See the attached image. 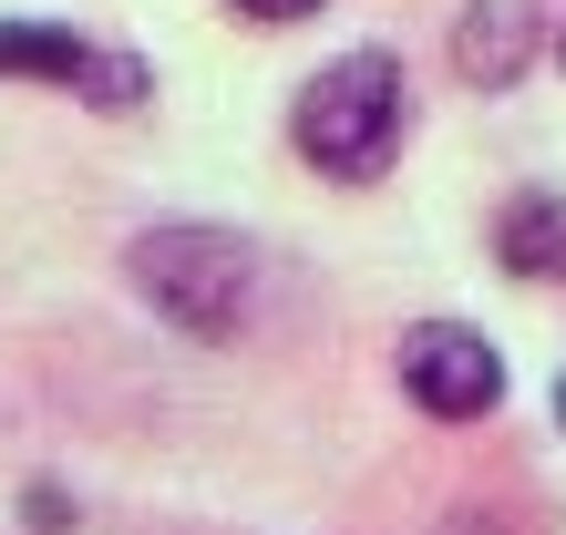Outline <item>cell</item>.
Wrapping results in <instances>:
<instances>
[{"instance_id": "8992f818", "label": "cell", "mask_w": 566, "mask_h": 535, "mask_svg": "<svg viewBox=\"0 0 566 535\" xmlns=\"http://www.w3.org/2000/svg\"><path fill=\"white\" fill-rule=\"evenodd\" d=\"M93 62V42L73 21H0V73H21V83H62L73 93V73Z\"/></svg>"}, {"instance_id": "277c9868", "label": "cell", "mask_w": 566, "mask_h": 535, "mask_svg": "<svg viewBox=\"0 0 566 535\" xmlns=\"http://www.w3.org/2000/svg\"><path fill=\"white\" fill-rule=\"evenodd\" d=\"M536 42H546L536 0H463V21H453V73L474 83V93H515L525 62H536Z\"/></svg>"}, {"instance_id": "5b68a950", "label": "cell", "mask_w": 566, "mask_h": 535, "mask_svg": "<svg viewBox=\"0 0 566 535\" xmlns=\"http://www.w3.org/2000/svg\"><path fill=\"white\" fill-rule=\"evenodd\" d=\"M494 258L515 279H566V196H515L494 217Z\"/></svg>"}, {"instance_id": "ba28073f", "label": "cell", "mask_w": 566, "mask_h": 535, "mask_svg": "<svg viewBox=\"0 0 566 535\" xmlns=\"http://www.w3.org/2000/svg\"><path fill=\"white\" fill-rule=\"evenodd\" d=\"M238 11H248V21H310L319 0H238Z\"/></svg>"}, {"instance_id": "3957f363", "label": "cell", "mask_w": 566, "mask_h": 535, "mask_svg": "<svg viewBox=\"0 0 566 535\" xmlns=\"http://www.w3.org/2000/svg\"><path fill=\"white\" fill-rule=\"evenodd\" d=\"M402 391L432 422H484L505 401V350L463 319H422V329H402Z\"/></svg>"}, {"instance_id": "9c48e42d", "label": "cell", "mask_w": 566, "mask_h": 535, "mask_svg": "<svg viewBox=\"0 0 566 535\" xmlns=\"http://www.w3.org/2000/svg\"><path fill=\"white\" fill-rule=\"evenodd\" d=\"M556 422H566V381H556Z\"/></svg>"}, {"instance_id": "6da1fadb", "label": "cell", "mask_w": 566, "mask_h": 535, "mask_svg": "<svg viewBox=\"0 0 566 535\" xmlns=\"http://www.w3.org/2000/svg\"><path fill=\"white\" fill-rule=\"evenodd\" d=\"M402 62L391 52H340V62H319L310 83H298V104H289V145L310 176L329 186H371L391 176V155H402Z\"/></svg>"}, {"instance_id": "7a4b0ae2", "label": "cell", "mask_w": 566, "mask_h": 535, "mask_svg": "<svg viewBox=\"0 0 566 535\" xmlns=\"http://www.w3.org/2000/svg\"><path fill=\"white\" fill-rule=\"evenodd\" d=\"M124 279L145 289L155 319L196 329V340H238L258 298V248L227 238V227H155V238L124 248Z\"/></svg>"}, {"instance_id": "52a82bcc", "label": "cell", "mask_w": 566, "mask_h": 535, "mask_svg": "<svg viewBox=\"0 0 566 535\" xmlns=\"http://www.w3.org/2000/svg\"><path fill=\"white\" fill-rule=\"evenodd\" d=\"M73 93H83V104H104V114H135L145 93H155V73H145L135 52H104V42H93V62L73 73Z\"/></svg>"}]
</instances>
